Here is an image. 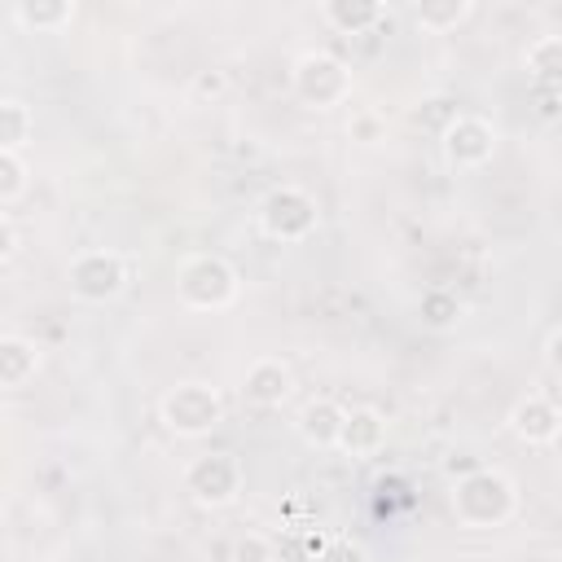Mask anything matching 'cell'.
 <instances>
[{"instance_id":"obj_22","label":"cell","mask_w":562,"mask_h":562,"mask_svg":"<svg viewBox=\"0 0 562 562\" xmlns=\"http://www.w3.org/2000/svg\"><path fill=\"white\" fill-rule=\"evenodd\" d=\"M321 562H364V553H360L356 544H347V540H338V544H329V549L321 553Z\"/></svg>"},{"instance_id":"obj_10","label":"cell","mask_w":562,"mask_h":562,"mask_svg":"<svg viewBox=\"0 0 562 562\" xmlns=\"http://www.w3.org/2000/svg\"><path fill=\"white\" fill-rule=\"evenodd\" d=\"M241 391H246V400H250V404L272 408V404H281V400L290 395V369H285L281 360L263 356V360H255V364L246 369Z\"/></svg>"},{"instance_id":"obj_6","label":"cell","mask_w":562,"mask_h":562,"mask_svg":"<svg viewBox=\"0 0 562 562\" xmlns=\"http://www.w3.org/2000/svg\"><path fill=\"white\" fill-rule=\"evenodd\" d=\"M184 483L198 505H233L241 492V465L233 452H206L184 470Z\"/></svg>"},{"instance_id":"obj_19","label":"cell","mask_w":562,"mask_h":562,"mask_svg":"<svg viewBox=\"0 0 562 562\" xmlns=\"http://www.w3.org/2000/svg\"><path fill=\"white\" fill-rule=\"evenodd\" d=\"M26 184H31L26 158H22L18 149H0V206L13 211V202L26 193Z\"/></svg>"},{"instance_id":"obj_8","label":"cell","mask_w":562,"mask_h":562,"mask_svg":"<svg viewBox=\"0 0 562 562\" xmlns=\"http://www.w3.org/2000/svg\"><path fill=\"white\" fill-rule=\"evenodd\" d=\"M443 154H448L452 167H483V162L496 154V132H492L483 119L461 114V119H452L448 132H443Z\"/></svg>"},{"instance_id":"obj_23","label":"cell","mask_w":562,"mask_h":562,"mask_svg":"<svg viewBox=\"0 0 562 562\" xmlns=\"http://www.w3.org/2000/svg\"><path fill=\"white\" fill-rule=\"evenodd\" d=\"M549 364H553V373H562V329L549 338Z\"/></svg>"},{"instance_id":"obj_20","label":"cell","mask_w":562,"mask_h":562,"mask_svg":"<svg viewBox=\"0 0 562 562\" xmlns=\"http://www.w3.org/2000/svg\"><path fill=\"white\" fill-rule=\"evenodd\" d=\"M237 562H272V544L259 531H250L237 540Z\"/></svg>"},{"instance_id":"obj_18","label":"cell","mask_w":562,"mask_h":562,"mask_svg":"<svg viewBox=\"0 0 562 562\" xmlns=\"http://www.w3.org/2000/svg\"><path fill=\"white\" fill-rule=\"evenodd\" d=\"M470 13H474L470 0H435V4H417V9H413V22H417L422 31H430V35H443V31L461 26Z\"/></svg>"},{"instance_id":"obj_17","label":"cell","mask_w":562,"mask_h":562,"mask_svg":"<svg viewBox=\"0 0 562 562\" xmlns=\"http://www.w3.org/2000/svg\"><path fill=\"white\" fill-rule=\"evenodd\" d=\"M31 132H35L31 105L18 101V97H4L0 101V149H18L22 154V145L31 140Z\"/></svg>"},{"instance_id":"obj_15","label":"cell","mask_w":562,"mask_h":562,"mask_svg":"<svg viewBox=\"0 0 562 562\" xmlns=\"http://www.w3.org/2000/svg\"><path fill=\"white\" fill-rule=\"evenodd\" d=\"M70 18H75L70 0H22V4H13V22L26 26V31H61Z\"/></svg>"},{"instance_id":"obj_1","label":"cell","mask_w":562,"mask_h":562,"mask_svg":"<svg viewBox=\"0 0 562 562\" xmlns=\"http://www.w3.org/2000/svg\"><path fill=\"white\" fill-rule=\"evenodd\" d=\"M514 483L501 470H470L452 487V514L465 527H496L514 514Z\"/></svg>"},{"instance_id":"obj_12","label":"cell","mask_w":562,"mask_h":562,"mask_svg":"<svg viewBox=\"0 0 562 562\" xmlns=\"http://www.w3.org/2000/svg\"><path fill=\"white\" fill-rule=\"evenodd\" d=\"M321 18H325L338 35H369V31L386 18V9L373 4V0H329V4L321 9Z\"/></svg>"},{"instance_id":"obj_14","label":"cell","mask_w":562,"mask_h":562,"mask_svg":"<svg viewBox=\"0 0 562 562\" xmlns=\"http://www.w3.org/2000/svg\"><path fill=\"white\" fill-rule=\"evenodd\" d=\"M382 439H386V422H382L373 408H356V413H347V422H342L338 448H347V452H356V457H369V452L382 448Z\"/></svg>"},{"instance_id":"obj_5","label":"cell","mask_w":562,"mask_h":562,"mask_svg":"<svg viewBox=\"0 0 562 562\" xmlns=\"http://www.w3.org/2000/svg\"><path fill=\"white\" fill-rule=\"evenodd\" d=\"M259 224L277 241H303L316 228V202L303 189H272L259 206Z\"/></svg>"},{"instance_id":"obj_9","label":"cell","mask_w":562,"mask_h":562,"mask_svg":"<svg viewBox=\"0 0 562 562\" xmlns=\"http://www.w3.org/2000/svg\"><path fill=\"white\" fill-rule=\"evenodd\" d=\"M509 426H514V435L527 439V443H549V439H558V430H562V413H558L544 395H527V400L509 413Z\"/></svg>"},{"instance_id":"obj_2","label":"cell","mask_w":562,"mask_h":562,"mask_svg":"<svg viewBox=\"0 0 562 562\" xmlns=\"http://www.w3.org/2000/svg\"><path fill=\"white\" fill-rule=\"evenodd\" d=\"M290 83L294 92L316 105V110H329V105H342L351 97V70L347 61H338L334 53H303L290 70Z\"/></svg>"},{"instance_id":"obj_13","label":"cell","mask_w":562,"mask_h":562,"mask_svg":"<svg viewBox=\"0 0 562 562\" xmlns=\"http://www.w3.org/2000/svg\"><path fill=\"white\" fill-rule=\"evenodd\" d=\"M342 422H347V413H342L334 400H312V404L303 408V417H299V430H303V439L316 443V448H338Z\"/></svg>"},{"instance_id":"obj_24","label":"cell","mask_w":562,"mask_h":562,"mask_svg":"<svg viewBox=\"0 0 562 562\" xmlns=\"http://www.w3.org/2000/svg\"><path fill=\"white\" fill-rule=\"evenodd\" d=\"M198 88H202V92H206V88L220 92V88H224V75H198Z\"/></svg>"},{"instance_id":"obj_4","label":"cell","mask_w":562,"mask_h":562,"mask_svg":"<svg viewBox=\"0 0 562 562\" xmlns=\"http://www.w3.org/2000/svg\"><path fill=\"white\" fill-rule=\"evenodd\" d=\"M220 417H224V404L206 382H180L176 391L162 395V422L176 435H206L211 426H220Z\"/></svg>"},{"instance_id":"obj_21","label":"cell","mask_w":562,"mask_h":562,"mask_svg":"<svg viewBox=\"0 0 562 562\" xmlns=\"http://www.w3.org/2000/svg\"><path fill=\"white\" fill-rule=\"evenodd\" d=\"M426 312H430V316H426L430 325H448V321H457V316H461V303L439 307V294H430V299H426Z\"/></svg>"},{"instance_id":"obj_7","label":"cell","mask_w":562,"mask_h":562,"mask_svg":"<svg viewBox=\"0 0 562 562\" xmlns=\"http://www.w3.org/2000/svg\"><path fill=\"white\" fill-rule=\"evenodd\" d=\"M123 281H127V272H123V259L114 250H83L70 263V294L83 303L114 299L123 290Z\"/></svg>"},{"instance_id":"obj_11","label":"cell","mask_w":562,"mask_h":562,"mask_svg":"<svg viewBox=\"0 0 562 562\" xmlns=\"http://www.w3.org/2000/svg\"><path fill=\"white\" fill-rule=\"evenodd\" d=\"M35 369H40V347L22 334H4L0 338V382L9 391H18L35 378Z\"/></svg>"},{"instance_id":"obj_3","label":"cell","mask_w":562,"mask_h":562,"mask_svg":"<svg viewBox=\"0 0 562 562\" xmlns=\"http://www.w3.org/2000/svg\"><path fill=\"white\" fill-rule=\"evenodd\" d=\"M176 285H180V299L189 303V307H228L233 303V294H237V272L220 259V255H193V259H184V268H180V277H176Z\"/></svg>"},{"instance_id":"obj_16","label":"cell","mask_w":562,"mask_h":562,"mask_svg":"<svg viewBox=\"0 0 562 562\" xmlns=\"http://www.w3.org/2000/svg\"><path fill=\"white\" fill-rule=\"evenodd\" d=\"M522 66H527V75H531L536 83L562 88V35H540V40L527 48Z\"/></svg>"}]
</instances>
